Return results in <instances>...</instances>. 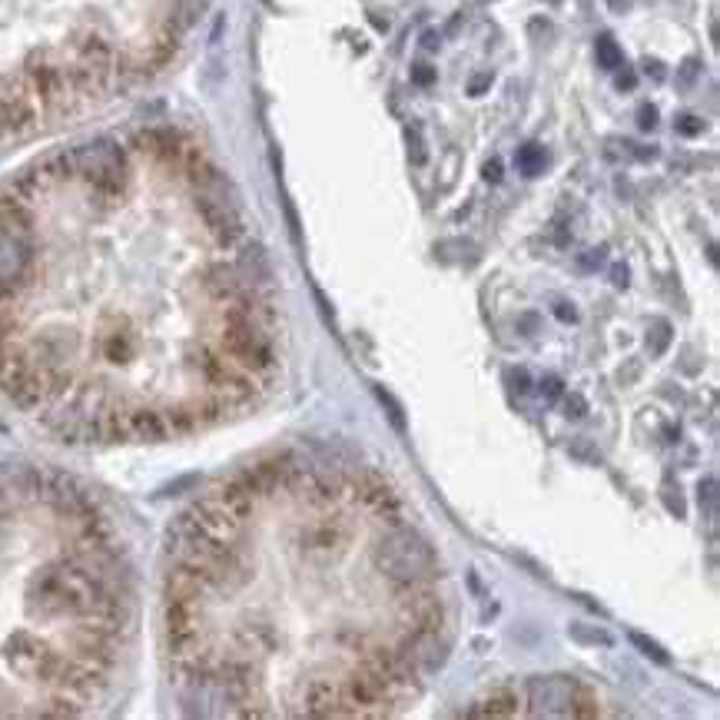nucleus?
<instances>
[{"mask_svg": "<svg viewBox=\"0 0 720 720\" xmlns=\"http://www.w3.org/2000/svg\"><path fill=\"white\" fill-rule=\"evenodd\" d=\"M541 392H545L548 399L555 402V399H561V392H565V389H561V379H555V375H548V379L541 382Z\"/></svg>", "mask_w": 720, "mask_h": 720, "instance_id": "obj_21", "label": "nucleus"}, {"mask_svg": "<svg viewBox=\"0 0 720 720\" xmlns=\"http://www.w3.org/2000/svg\"><path fill=\"white\" fill-rule=\"evenodd\" d=\"M581 691V684L568 674L531 677L528 681V711L535 717H568L571 701Z\"/></svg>", "mask_w": 720, "mask_h": 720, "instance_id": "obj_6", "label": "nucleus"}, {"mask_svg": "<svg viewBox=\"0 0 720 720\" xmlns=\"http://www.w3.org/2000/svg\"><path fill=\"white\" fill-rule=\"evenodd\" d=\"M608 4H611V10H624L628 7V0H608Z\"/></svg>", "mask_w": 720, "mask_h": 720, "instance_id": "obj_34", "label": "nucleus"}, {"mask_svg": "<svg viewBox=\"0 0 720 720\" xmlns=\"http://www.w3.org/2000/svg\"><path fill=\"white\" fill-rule=\"evenodd\" d=\"M604 263V249H591L588 256H581V269H594Z\"/></svg>", "mask_w": 720, "mask_h": 720, "instance_id": "obj_25", "label": "nucleus"}, {"mask_svg": "<svg viewBox=\"0 0 720 720\" xmlns=\"http://www.w3.org/2000/svg\"><path fill=\"white\" fill-rule=\"evenodd\" d=\"M203 0H0V143L160 73Z\"/></svg>", "mask_w": 720, "mask_h": 720, "instance_id": "obj_3", "label": "nucleus"}, {"mask_svg": "<svg viewBox=\"0 0 720 720\" xmlns=\"http://www.w3.org/2000/svg\"><path fill=\"white\" fill-rule=\"evenodd\" d=\"M349 538H352V525H349V518H342V515H326V518L312 521V525L302 528V535H299L302 548L312 551V555H329V551L346 545Z\"/></svg>", "mask_w": 720, "mask_h": 720, "instance_id": "obj_7", "label": "nucleus"}, {"mask_svg": "<svg viewBox=\"0 0 720 720\" xmlns=\"http://www.w3.org/2000/svg\"><path fill=\"white\" fill-rule=\"evenodd\" d=\"M638 123H641V130H654L657 127V110L654 107H641Z\"/></svg>", "mask_w": 720, "mask_h": 720, "instance_id": "obj_23", "label": "nucleus"}, {"mask_svg": "<svg viewBox=\"0 0 720 720\" xmlns=\"http://www.w3.org/2000/svg\"><path fill=\"white\" fill-rule=\"evenodd\" d=\"M664 502H667V508H671L677 518H684V502H681V495L674 498L671 492H664Z\"/></svg>", "mask_w": 720, "mask_h": 720, "instance_id": "obj_26", "label": "nucleus"}, {"mask_svg": "<svg viewBox=\"0 0 720 720\" xmlns=\"http://www.w3.org/2000/svg\"><path fill=\"white\" fill-rule=\"evenodd\" d=\"M555 316H558L561 322H575V319H578V309L571 306V302L558 299V302H555Z\"/></svg>", "mask_w": 720, "mask_h": 720, "instance_id": "obj_19", "label": "nucleus"}, {"mask_svg": "<svg viewBox=\"0 0 720 720\" xmlns=\"http://www.w3.org/2000/svg\"><path fill=\"white\" fill-rule=\"evenodd\" d=\"M336 644L342 651H349V654H362L365 651V644H369V638H365V634H359V631H352V628H339L336 631Z\"/></svg>", "mask_w": 720, "mask_h": 720, "instance_id": "obj_13", "label": "nucleus"}, {"mask_svg": "<svg viewBox=\"0 0 720 720\" xmlns=\"http://www.w3.org/2000/svg\"><path fill=\"white\" fill-rule=\"evenodd\" d=\"M485 180H492V183H498V180H502V163H498V160L485 163Z\"/></svg>", "mask_w": 720, "mask_h": 720, "instance_id": "obj_28", "label": "nucleus"}, {"mask_svg": "<svg viewBox=\"0 0 720 720\" xmlns=\"http://www.w3.org/2000/svg\"><path fill=\"white\" fill-rule=\"evenodd\" d=\"M395 588H399L395 608H399L402 631H412V634L442 631L445 608H442V598L429 588V581L425 584H395Z\"/></svg>", "mask_w": 720, "mask_h": 720, "instance_id": "obj_5", "label": "nucleus"}, {"mask_svg": "<svg viewBox=\"0 0 720 720\" xmlns=\"http://www.w3.org/2000/svg\"><path fill=\"white\" fill-rule=\"evenodd\" d=\"M488 87V77H475V83H472V93H482Z\"/></svg>", "mask_w": 720, "mask_h": 720, "instance_id": "obj_33", "label": "nucleus"}, {"mask_svg": "<svg viewBox=\"0 0 720 720\" xmlns=\"http://www.w3.org/2000/svg\"><path fill=\"white\" fill-rule=\"evenodd\" d=\"M236 193L176 130L50 153L0 193V392L60 442H163L266 389L226 352L259 289Z\"/></svg>", "mask_w": 720, "mask_h": 720, "instance_id": "obj_1", "label": "nucleus"}, {"mask_svg": "<svg viewBox=\"0 0 720 720\" xmlns=\"http://www.w3.org/2000/svg\"><path fill=\"white\" fill-rule=\"evenodd\" d=\"M375 395H379V399H382V405H389V415H392L395 429H405V415H402V405L392 399V392H385L382 385H375Z\"/></svg>", "mask_w": 720, "mask_h": 720, "instance_id": "obj_16", "label": "nucleus"}, {"mask_svg": "<svg viewBox=\"0 0 720 720\" xmlns=\"http://www.w3.org/2000/svg\"><path fill=\"white\" fill-rule=\"evenodd\" d=\"M133 624L113 525L67 475L0 462V714L100 704Z\"/></svg>", "mask_w": 720, "mask_h": 720, "instance_id": "obj_2", "label": "nucleus"}, {"mask_svg": "<svg viewBox=\"0 0 720 720\" xmlns=\"http://www.w3.org/2000/svg\"><path fill=\"white\" fill-rule=\"evenodd\" d=\"M302 714H306V717H342L339 684L312 681L306 687V694H302Z\"/></svg>", "mask_w": 720, "mask_h": 720, "instance_id": "obj_8", "label": "nucleus"}, {"mask_svg": "<svg viewBox=\"0 0 720 720\" xmlns=\"http://www.w3.org/2000/svg\"><path fill=\"white\" fill-rule=\"evenodd\" d=\"M521 326H525V329H528V336H531V329L538 326V316H521Z\"/></svg>", "mask_w": 720, "mask_h": 720, "instance_id": "obj_32", "label": "nucleus"}, {"mask_svg": "<svg viewBox=\"0 0 720 720\" xmlns=\"http://www.w3.org/2000/svg\"><path fill=\"white\" fill-rule=\"evenodd\" d=\"M515 382H518V392H525V389H528V372L518 369V372H515Z\"/></svg>", "mask_w": 720, "mask_h": 720, "instance_id": "obj_31", "label": "nucleus"}, {"mask_svg": "<svg viewBox=\"0 0 720 720\" xmlns=\"http://www.w3.org/2000/svg\"><path fill=\"white\" fill-rule=\"evenodd\" d=\"M545 163H548V156L538 143H525L518 150V170L525 176H538L541 170H545Z\"/></svg>", "mask_w": 720, "mask_h": 720, "instance_id": "obj_10", "label": "nucleus"}, {"mask_svg": "<svg viewBox=\"0 0 720 720\" xmlns=\"http://www.w3.org/2000/svg\"><path fill=\"white\" fill-rule=\"evenodd\" d=\"M701 508H707V515H717V482L714 478H704L701 482Z\"/></svg>", "mask_w": 720, "mask_h": 720, "instance_id": "obj_17", "label": "nucleus"}, {"mask_svg": "<svg viewBox=\"0 0 720 720\" xmlns=\"http://www.w3.org/2000/svg\"><path fill=\"white\" fill-rule=\"evenodd\" d=\"M518 711V701H515V694L511 691H498L492 697H485L482 704L472 707L468 711V717H515Z\"/></svg>", "mask_w": 720, "mask_h": 720, "instance_id": "obj_9", "label": "nucleus"}, {"mask_svg": "<svg viewBox=\"0 0 720 720\" xmlns=\"http://www.w3.org/2000/svg\"><path fill=\"white\" fill-rule=\"evenodd\" d=\"M372 561L392 584H425L438 575L432 545L409 525L385 528V538L375 545Z\"/></svg>", "mask_w": 720, "mask_h": 720, "instance_id": "obj_4", "label": "nucleus"}, {"mask_svg": "<svg viewBox=\"0 0 720 720\" xmlns=\"http://www.w3.org/2000/svg\"><path fill=\"white\" fill-rule=\"evenodd\" d=\"M412 80L419 83V87H429V83L435 80V70H432V67H425V64L412 67Z\"/></svg>", "mask_w": 720, "mask_h": 720, "instance_id": "obj_22", "label": "nucleus"}, {"mask_svg": "<svg viewBox=\"0 0 720 720\" xmlns=\"http://www.w3.org/2000/svg\"><path fill=\"white\" fill-rule=\"evenodd\" d=\"M677 130L687 133V137H694V133H701V130H704V120H697V117H681V120H677Z\"/></svg>", "mask_w": 720, "mask_h": 720, "instance_id": "obj_20", "label": "nucleus"}, {"mask_svg": "<svg viewBox=\"0 0 720 720\" xmlns=\"http://www.w3.org/2000/svg\"><path fill=\"white\" fill-rule=\"evenodd\" d=\"M565 409H568V415L571 419H581L584 412H588V402H584V395H568V402H565Z\"/></svg>", "mask_w": 720, "mask_h": 720, "instance_id": "obj_18", "label": "nucleus"}, {"mask_svg": "<svg viewBox=\"0 0 720 720\" xmlns=\"http://www.w3.org/2000/svg\"><path fill=\"white\" fill-rule=\"evenodd\" d=\"M631 641L638 644V648H641V654H644V657H651V661H657V664H671V657H667V651H664V648H661V644H657V641L644 638V634H638V631H631Z\"/></svg>", "mask_w": 720, "mask_h": 720, "instance_id": "obj_14", "label": "nucleus"}, {"mask_svg": "<svg viewBox=\"0 0 720 720\" xmlns=\"http://www.w3.org/2000/svg\"><path fill=\"white\" fill-rule=\"evenodd\" d=\"M409 153H412V163H415V166L425 163V146H422L419 137H409Z\"/></svg>", "mask_w": 720, "mask_h": 720, "instance_id": "obj_24", "label": "nucleus"}, {"mask_svg": "<svg viewBox=\"0 0 720 720\" xmlns=\"http://www.w3.org/2000/svg\"><path fill=\"white\" fill-rule=\"evenodd\" d=\"M648 73L654 80H664V64H657V60H648Z\"/></svg>", "mask_w": 720, "mask_h": 720, "instance_id": "obj_30", "label": "nucleus"}, {"mask_svg": "<svg viewBox=\"0 0 720 720\" xmlns=\"http://www.w3.org/2000/svg\"><path fill=\"white\" fill-rule=\"evenodd\" d=\"M614 286H628V269H624V266H614Z\"/></svg>", "mask_w": 720, "mask_h": 720, "instance_id": "obj_29", "label": "nucleus"}, {"mask_svg": "<svg viewBox=\"0 0 720 720\" xmlns=\"http://www.w3.org/2000/svg\"><path fill=\"white\" fill-rule=\"evenodd\" d=\"M634 83H638L634 70H621V73H618V87H621V90H634Z\"/></svg>", "mask_w": 720, "mask_h": 720, "instance_id": "obj_27", "label": "nucleus"}, {"mask_svg": "<svg viewBox=\"0 0 720 720\" xmlns=\"http://www.w3.org/2000/svg\"><path fill=\"white\" fill-rule=\"evenodd\" d=\"M667 346H671V322L667 319H657L651 332H648V349H651V356H664Z\"/></svg>", "mask_w": 720, "mask_h": 720, "instance_id": "obj_12", "label": "nucleus"}, {"mask_svg": "<svg viewBox=\"0 0 720 720\" xmlns=\"http://www.w3.org/2000/svg\"><path fill=\"white\" fill-rule=\"evenodd\" d=\"M568 634L575 641H591V644H611V634H604V631H588L584 624H571Z\"/></svg>", "mask_w": 720, "mask_h": 720, "instance_id": "obj_15", "label": "nucleus"}, {"mask_svg": "<svg viewBox=\"0 0 720 720\" xmlns=\"http://www.w3.org/2000/svg\"><path fill=\"white\" fill-rule=\"evenodd\" d=\"M598 64L604 67V70H618L621 64H624V54H621V47L614 44V40L604 34V37H598Z\"/></svg>", "mask_w": 720, "mask_h": 720, "instance_id": "obj_11", "label": "nucleus"}]
</instances>
